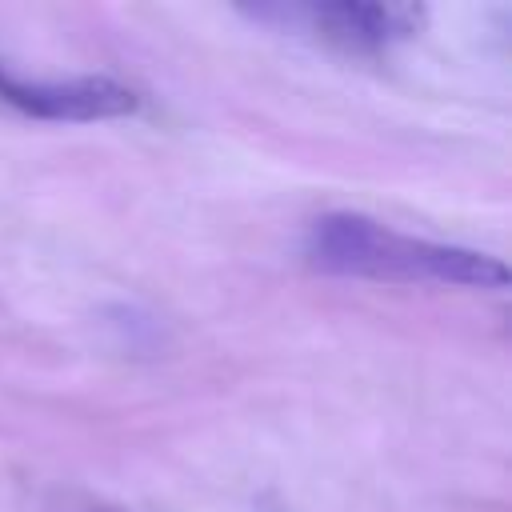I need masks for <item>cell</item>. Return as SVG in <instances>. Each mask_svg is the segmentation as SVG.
<instances>
[{"label":"cell","mask_w":512,"mask_h":512,"mask_svg":"<svg viewBox=\"0 0 512 512\" xmlns=\"http://www.w3.org/2000/svg\"><path fill=\"white\" fill-rule=\"evenodd\" d=\"M256 16H284L292 24H308L328 44L348 52H380L400 40H412L428 12L404 0H340V4H304V8H256Z\"/></svg>","instance_id":"obj_2"},{"label":"cell","mask_w":512,"mask_h":512,"mask_svg":"<svg viewBox=\"0 0 512 512\" xmlns=\"http://www.w3.org/2000/svg\"><path fill=\"white\" fill-rule=\"evenodd\" d=\"M304 256L328 276L392 280V284H456V288H504V260L392 232L388 224L360 212H328L308 228Z\"/></svg>","instance_id":"obj_1"},{"label":"cell","mask_w":512,"mask_h":512,"mask_svg":"<svg viewBox=\"0 0 512 512\" xmlns=\"http://www.w3.org/2000/svg\"><path fill=\"white\" fill-rule=\"evenodd\" d=\"M0 100L36 120H116L140 108V96L108 76H72V80H24L0 64Z\"/></svg>","instance_id":"obj_3"}]
</instances>
